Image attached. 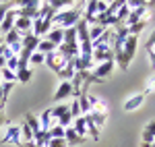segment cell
<instances>
[{
    "label": "cell",
    "mask_w": 155,
    "mask_h": 147,
    "mask_svg": "<svg viewBox=\"0 0 155 147\" xmlns=\"http://www.w3.org/2000/svg\"><path fill=\"white\" fill-rule=\"evenodd\" d=\"M145 102V93H137V95H132V98H128L126 102H124V110L126 112H132L137 110V108H141Z\"/></svg>",
    "instance_id": "obj_15"
},
{
    "label": "cell",
    "mask_w": 155,
    "mask_h": 147,
    "mask_svg": "<svg viewBox=\"0 0 155 147\" xmlns=\"http://www.w3.org/2000/svg\"><path fill=\"white\" fill-rule=\"evenodd\" d=\"M2 124H4V114L0 112V126H2Z\"/></svg>",
    "instance_id": "obj_48"
},
{
    "label": "cell",
    "mask_w": 155,
    "mask_h": 147,
    "mask_svg": "<svg viewBox=\"0 0 155 147\" xmlns=\"http://www.w3.org/2000/svg\"><path fill=\"white\" fill-rule=\"evenodd\" d=\"M66 4H68L66 0H52V2H50V6H52L56 12H60V8H62V6H66Z\"/></svg>",
    "instance_id": "obj_39"
},
{
    "label": "cell",
    "mask_w": 155,
    "mask_h": 147,
    "mask_svg": "<svg viewBox=\"0 0 155 147\" xmlns=\"http://www.w3.org/2000/svg\"><path fill=\"white\" fill-rule=\"evenodd\" d=\"M145 129H147V131H149V133H151V137H153V143H155V120H151V122L147 124V126H145Z\"/></svg>",
    "instance_id": "obj_42"
},
{
    "label": "cell",
    "mask_w": 155,
    "mask_h": 147,
    "mask_svg": "<svg viewBox=\"0 0 155 147\" xmlns=\"http://www.w3.org/2000/svg\"><path fill=\"white\" fill-rule=\"evenodd\" d=\"M54 15L56 11L50 6V2H41V6H39V15H37V19H41V21H50L52 23V19H54Z\"/></svg>",
    "instance_id": "obj_18"
},
{
    "label": "cell",
    "mask_w": 155,
    "mask_h": 147,
    "mask_svg": "<svg viewBox=\"0 0 155 147\" xmlns=\"http://www.w3.org/2000/svg\"><path fill=\"white\" fill-rule=\"evenodd\" d=\"M21 137L25 139V143H27V141H33V131H31V126L27 122L21 124Z\"/></svg>",
    "instance_id": "obj_34"
},
{
    "label": "cell",
    "mask_w": 155,
    "mask_h": 147,
    "mask_svg": "<svg viewBox=\"0 0 155 147\" xmlns=\"http://www.w3.org/2000/svg\"><path fill=\"white\" fill-rule=\"evenodd\" d=\"M147 52H149V56H151V66L155 68V48H147Z\"/></svg>",
    "instance_id": "obj_43"
},
{
    "label": "cell",
    "mask_w": 155,
    "mask_h": 147,
    "mask_svg": "<svg viewBox=\"0 0 155 147\" xmlns=\"http://www.w3.org/2000/svg\"><path fill=\"white\" fill-rule=\"evenodd\" d=\"M21 6H19V11H17V17H25V19H29V21H35L37 15H39V6H41V2H37V0H27V2H19Z\"/></svg>",
    "instance_id": "obj_3"
},
{
    "label": "cell",
    "mask_w": 155,
    "mask_h": 147,
    "mask_svg": "<svg viewBox=\"0 0 155 147\" xmlns=\"http://www.w3.org/2000/svg\"><path fill=\"white\" fill-rule=\"evenodd\" d=\"M21 39H23V35H21L17 29H12V31H8V33L4 35V44H6V46H15V44H21Z\"/></svg>",
    "instance_id": "obj_25"
},
{
    "label": "cell",
    "mask_w": 155,
    "mask_h": 147,
    "mask_svg": "<svg viewBox=\"0 0 155 147\" xmlns=\"http://www.w3.org/2000/svg\"><path fill=\"white\" fill-rule=\"evenodd\" d=\"M50 110H52V118H54V122H56V124L64 126V129H68V126H71L72 116H71V108H68V106L60 104V106L50 108Z\"/></svg>",
    "instance_id": "obj_2"
},
{
    "label": "cell",
    "mask_w": 155,
    "mask_h": 147,
    "mask_svg": "<svg viewBox=\"0 0 155 147\" xmlns=\"http://www.w3.org/2000/svg\"><path fill=\"white\" fill-rule=\"evenodd\" d=\"M31 27H33V21H29V19H25V17H17V19H15V29L23 37L31 33Z\"/></svg>",
    "instance_id": "obj_12"
},
{
    "label": "cell",
    "mask_w": 155,
    "mask_h": 147,
    "mask_svg": "<svg viewBox=\"0 0 155 147\" xmlns=\"http://www.w3.org/2000/svg\"><path fill=\"white\" fill-rule=\"evenodd\" d=\"M114 66H116V62H114V60H107V62H101V64H97L95 71H91L93 79H95V83H101V81H106V77H110V73L114 71Z\"/></svg>",
    "instance_id": "obj_4"
},
{
    "label": "cell",
    "mask_w": 155,
    "mask_h": 147,
    "mask_svg": "<svg viewBox=\"0 0 155 147\" xmlns=\"http://www.w3.org/2000/svg\"><path fill=\"white\" fill-rule=\"evenodd\" d=\"M68 95H72V85L71 81H62L58 87V91L54 93V102H62V99H66Z\"/></svg>",
    "instance_id": "obj_14"
},
{
    "label": "cell",
    "mask_w": 155,
    "mask_h": 147,
    "mask_svg": "<svg viewBox=\"0 0 155 147\" xmlns=\"http://www.w3.org/2000/svg\"><path fill=\"white\" fill-rule=\"evenodd\" d=\"M2 143H12V145H23V141H21V126H6V135L2 137Z\"/></svg>",
    "instance_id": "obj_6"
},
{
    "label": "cell",
    "mask_w": 155,
    "mask_h": 147,
    "mask_svg": "<svg viewBox=\"0 0 155 147\" xmlns=\"http://www.w3.org/2000/svg\"><path fill=\"white\" fill-rule=\"evenodd\" d=\"M21 147H35V143H33V141H27V143H23Z\"/></svg>",
    "instance_id": "obj_46"
},
{
    "label": "cell",
    "mask_w": 155,
    "mask_h": 147,
    "mask_svg": "<svg viewBox=\"0 0 155 147\" xmlns=\"http://www.w3.org/2000/svg\"><path fill=\"white\" fill-rule=\"evenodd\" d=\"M68 108H71V116H72V120H74V118H79V116H83V114H81V106H79V99H74V102H72Z\"/></svg>",
    "instance_id": "obj_35"
},
{
    "label": "cell",
    "mask_w": 155,
    "mask_h": 147,
    "mask_svg": "<svg viewBox=\"0 0 155 147\" xmlns=\"http://www.w3.org/2000/svg\"><path fill=\"white\" fill-rule=\"evenodd\" d=\"M46 64H48L50 68H52V71H54V73H58L60 68H62V66H64V64H66V60H62V58H60V54L58 52H52V54H46Z\"/></svg>",
    "instance_id": "obj_11"
},
{
    "label": "cell",
    "mask_w": 155,
    "mask_h": 147,
    "mask_svg": "<svg viewBox=\"0 0 155 147\" xmlns=\"http://www.w3.org/2000/svg\"><path fill=\"white\" fill-rule=\"evenodd\" d=\"M85 120H87V133L93 137V141H97V139H99V129L95 126V122L91 120V116H89V114L85 116Z\"/></svg>",
    "instance_id": "obj_27"
},
{
    "label": "cell",
    "mask_w": 155,
    "mask_h": 147,
    "mask_svg": "<svg viewBox=\"0 0 155 147\" xmlns=\"http://www.w3.org/2000/svg\"><path fill=\"white\" fill-rule=\"evenodd\" d=\"M4 108V102H2V81H0V110Z\"/></svg>",
    "instance_id": "obj_45"
},
{
    "label": "cell",
    "mask_w": 155,
    "mask_h": 147,
    "mask_svg": "<svg viewBox=\"0 0 155 147\" xmlns=\"http://www.w3.org/2000/svg\"><path fill=\"white\" fill-rule=\"evenodd\" d=\"M8 11H11V4H0V23H2V19L6 17Z\"/></svg>",
    "instance_id": "obj_41"
},
{
    "label": "cell",
    "mask_w": 155,
    "mask_h": 147,
    "mask_svg": "<svg viewBox=\"0 0 155 147\" xmlns=\"http://www.w3.org/2000/svg\"><path fill=\"white\" fill-rule=\"evenodd\" d=\"M147 48H155V31H153V35L149 37V42H147Z\"/></svg>",
    "instance_id": "obj_44"
},
{
    "label": "cell",
    "mask_w": 155,
    "mask_h": 147,
    "mask_svg": "<svg viewBox=\"0 0 155 147\" xmlns=\"http://www.w3.org/2000/svg\"><path fill=\"white\" fill-rule=\"evenodd\" d=\"M62 44H64V46H79V39H77V29H74V27H68V29H64Z\"/></svg>",
    "instance_id": "obj_21"
},
{
    "label": "cell",
    "mask_w": 155,
    "mask_h": 147,
    "mask_svg": "<svg viewBox=\"0 0 155 147\" xmlns=\"http://www.w3.org/2000/svg\"><path fill=\"white\" fill-rule=\"evenodd\" d=\"M50 139H52V137H50L48 131H39V133L33 135V143H35V147H48Z\"/></svg>",
    "instance_id": "obj_23"
},
{
    "label": "cell",
    "mask_w": 155,
    "mask_h": 147,
    "mask_svg": "<svg viewBox=\"0 0 155 147\" xmlns=\"http://www.w3.org/2000/svg\"><path fill=\"white\" fill-rule=\"evenodd\" d=\"M141 147H155V143H141Z\"/></svg>",
    "instance_id": "obj_47"
},
{
    "label": "cell",
    "mask_w": 155,
    "mask_h": 147,
    "mask_svg": "<svg viewBox=\"0 0 155 147\" xmlns=\"http://www.w3.org/2000/svg\"><path fill=\"white\" fill-rule=\"evenodd\" d=\"M54 124L56 122H54V118H52V110H44L41 116H39V126H41V131H50Z\"/></svg>",
    "instance_id": "obj_20"
},
{
    "label": "cell",
    "mask_w": 155,
    "mask_h": 147,
    "mask_svg": "<svg viewBox=\"0 0 155 147\" xmlns=\"http://www.w3.org/2000/svg\"><path fill=\"white\" fill-rule=\"evenodd\" d=\"M137 44H139L137 35H128V37H126V42H124V46H122V50H124V56H126V60H128V62L134 58V52H137Z\"/></svg>",
    "instance_id": "obj_10"
},
{
    "label": "cell",
    "mask_w": 155,
    "mask_h": 147,
    "mask_svg": "<svg viewBox=\"0 0 155 147\" xmlns=\"http://www.w3.org/2000/svg\"><path fill=\"white\" fill-rule=\"evenodd\" d=\"M74 29H77V39H79V44H81V42H91V39H89V25H87L85 19H81L79 23L74 25Z\"/></svg>",
    "instance_id": "obj_16"
},
{
    "label": "cell",
    "mask_w": 155,
    "mask_h": 147,
    "mask_svg": "<svg viewBox=\"0 0 155 147\" xmlns=\"http://www.w3.org/2000/svg\"><path fill=\"white\" fill-rule=\"evenodd\" d=\"M74 73H77V71H74V66H72V60H68V62H66V64H64V66L58 71V77L62 79V81H71L72 77H74Z\"/></svg>",
    "instance_id": "obj_22"
},
{
    "label": "cell",
    "mask_w": 155,
    "mask_h": 147,
    "mask_svg": "<svg viewBox=\"0 0 155 147\" xmlns=\"http://www.w3.org/2000/svg\"><path fill=\"white\" fill-rule=\"evenodd\" d=\"M64 141H66V147L68 145H81V143H85V141H87V137H79L77 135V131H74V129H72V126H68V129H66V133H64Z\"/></svg>",
    "instance_id": "obj_13"
},
{
    "label": "cell",
    "mask_w": 155,
    "mask_h": 147,
    "mask_svg": "<svg viewBox=\"0 0 155 147\" xmlns=\"http://www.w3.org/2000/svg\"><path fill=\"white\" fill-rule=\"evenodd\" d=\"M72 122H74V124H72V129L77 131V135H79V137H85V135H87V120H85V116L74 118Z\"/></svg>",
    "instance_id": "obj_24"
},
{
    "label": "cell",
    "mask_w": 155,
    "mask_h": 147,
    "mask_svg": "<svg viewBox=\"0 0 155 147\" xmlns=\"http://www.w3.org/2000/svg\"><path fill=\"white\" fill-rule=\"evenodd\" d=\"M48 147H66V141L64 139H50Z\"/></svg>",
    "instance_id": "obj_40"
},
{
    "label": "cell",
    "mask_w": 155,
    "mask_h": 147,
    "mask_svg": "<svg viewBox=\"0 0 155 147\" xmlns=\"http://www.w3.org/2000/svg\"><path fill=\"white\" fill-rule=\"evenodd\" d=\"M48 133H50V137H52V139H64V133H66V129H64V126H60V124H54V126L50 129Z\"/></svg>",
    "instance_id": "obj_31"
},
{
    "label": "cell",
    "mask_w": 155,
    "mask_h": 147,
    "mask_svg": "<svg viewBox=\"0 0 155 147\" xmlns=\"http://www.w3.org/2000/svg\"><path fill=\"white\" fill-rule=\"evenodd\" d=\"M6 68L12 71V73H17V71H19V56H11V58L6 60Z\"/></svg>",
    "instance_id": "obj_36"
},
{
    "label": "cell",
    "mask_w": 155,
    "mask_h": 147,
    "mask_svg": "<svg viewBox=\"0 0 155 147\" xmlns=\"http://www.w3.org/2000/svg\"><path fill=\"white\" fill-rule=\"evenodd\" d=\"M93 60H97L99 64L101 62H107V60H114V50L112 46H107V44H99L93 48Z\"/></svg>",
    "instance_id": "obj_5"
},
{
    "label": "cell",
    "mask_w": 155,
    "mask_h": 147,
    "mask_svg": "<svg viewBox=\"0 0 155 147\" xmlns=\"http://www.w3.org/2000/svg\"><path fill=\"white\" fill-rule=\"evenodd\" d=\"M25 122H27L29 126H31V131H33V135L41 131V126H39V120H37V118L33 116V114H27V116H25Z\"/></svg>",
    "instance_id": "obj_30"
},
{
    "label": "cell",
    "mask_w": 155,
    "mask_h": 147,
    "mask_svg": "<svg viewBox=\"0 0 155 147\" xmlns=\"http://www.w3.org/2000/svg\"><path fill=\"white\" fill-rule=\"evenodd\" d=\"M29 79H31V71L29 68H19L17 71V81L19 83H27Z\"/></svg>",
    "instance_id": "obj_33"
},
{
    "label": "cell",
    "mask_w": 155,
    "mask_h": 147,
    "mask_svg": "<svg viewBox=\"0 0 155 147\" xmlns=\"http://www.w3.org/2000/svg\"><path fill=\"white\" fill-rule=\"evenodd\" d=\"M44 60H46V56H44L41 52H37V50L31 54V58H29V62H31V64H44Z\"/></svg>",
    "instance_id": "obj_38"
},
{
    "label": "cell",
    "mask_w": 155,
    "mask_h": 147,
    "mask_svg": "<svg viewBox=\"0 0 155 147\" xmlns=\"http://www.w3.org/2000/svg\"><path fill=\"white\" fill-rule=\"evenodd\" d=\"M104 31H106V29H104V27H99V25L89 27V39H91V44H93V42H97L99 37L104 35Z\"/></svg>",
    "instance_id": "obj_29"
},
{
    "label": "cell",
    "mask_w": 155,
    "mask_h": 147,
    "mask_svg": "<svg viewBox=\"0 0 155 147\" xmlns=\"http://www.w3.org/2000/svg\"><path fill=\"white\" fill-rule=\"evenodd\" d=\"M15 19H17V11H8L6 12V17H4L2 23H0V35H6L8 31L15 29Z\"/></svg>",
    "instance_id": "obj_9"
},
{
    "label": "cell",
    "mask_w": 155,
    "mask_h": 147,
    "mask_svg": "<svg viewBox=\"0 0 155 147\" xmlns=\"http://www.w3.org/2000/svg\"><path fill=\"white\" fill-rule=\"evenodd\" d=\"M37 52H41L44 56L46 54H52V52H56V46L48 42V39H39V44H37Z\"/></svg>",
    "instance_id": "obj_26"
},
{
    "label": "cell",
    "mask_w": 155,
    "mask_h": 147,
    "mask_svg": "<svg viewBox=\"0 0 155 147\" xmlns=\"http://www.w3.org/2000/svg\"><path fill=\"white\" fill-rule=\"evenodd\" d=\"M37 44H39V37H35L33 33H29V35H25L23 39H21V46H23V50L31 52V54L37 50Z\"/></svg>",
    "instance_id": "obj_17"
},
{
    "label": "cell",
    "mask_w": 155,
    "mask_h": 147,
    "mask_svg": "<svg viewBox=\"0 0 155 147\" xmlns=\"http://www.w3.org/2000/svg\"><path fill=\"white\" fill-rule=\"evenodd\" d=\"M62 37H64V29H58V27H52L50 29V33L46 35V39L48 42H52L56 48H58L60 44H62Z\"/></svg>",
    "instance_id": "obj_19"
},
{
    "label": "cell",
    "mask_w": 155,
    "mask_h": 147,
    "mask_svg": "<svg viewBox=\"0 0 155 147\" xmlns=\"http://www.w3.org/2000/svg\"><path fill=\"white\" fill-rule=\"evenodd\" d=\"M145 15H147V8H145V6L132 8L130 15H128V19L124 21V25H126V27H132V25H134V23H139V21H147V19H145Z\"/></svg>",
    "instance_id": "obj_8"
},
{
    "label": "cell",
    "mask_w": 155,
    "mask_h": 147,
    "mask_svg": "<svg viewBox=\"0 0 155 147\" xmlns=\"http://www.w3.org/2000/svg\"><path fill=\"white\" fill-rule=\"evenodd\" d=\"M0 75H2V77H0V81H2V83H15V81H17V73L8 71L6 66H4V68H0Z\"/></svg>",
    "instance_id": "obj_28"
},
{
    "label": "cell",
    "mask_w": 155,
    "mask_h": 147,
    "mask_svg": "<svg viewBox=\"0 0 155 147\" xmlns=\"http://www.w3.org/2000/svg\"><path fill=\"white\" fill-rule=\"evenodd\" d=\"M85 4H77L74 8L71 11H60L54 15V19H52V27H58V29H68V27H74V25L79 23L81 19H83V8Z\"/></svg>",
    "instance_id": "obj_1"
},
{
    "label": "cell",
    "mask_w": 155,
    "mask_h": 147,
    "mask_svg": "<svg viewBox=\"0 0 155 147\" xmlns=\"http://www.w3.org/2000/svg\"><path fill=\"white\" fill-rule=\"evenodd\" d=\"M79 106H81V114L87 116L89 112H91V104H89V99H87V93H83L81 98H79Z\"/></svg>",
    "instance_id": "obj_32"
},
{
    "label": "cell",
    "mask_w": 155,
    "mask_h": 147,
    "mask_svg": "<svg viewBox=\"0 0 155 147\" xmlns=\"http://www.w3.org/2000/svg\"><path fill=\"white\" fill-rule=\"evenodd\" d=\"M145 25H147V21H139V23H134L132 27H128L130 35H137V33H141V31L145 29Z\"/></svg>",
    "instance_id": "obj_37"
},
{
    "label": "cell",
    "mask_w": 155,
    "mask_h": 147,
    "mask_svg": "<svg viewBox=\"0 0 155 147\" xmlns=\"http://www.w3.org/2000/svg\"><path fill=\"white\" fill-rule=\"evenodd\" d=\"M50 29H52V23L50 21H41V19H35L33 21V27H31V33L39 39H44V35H48Z\"/></svg>",
    "instance_id": "obj_7"
}]
</instances>
